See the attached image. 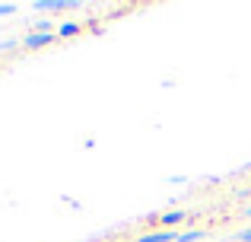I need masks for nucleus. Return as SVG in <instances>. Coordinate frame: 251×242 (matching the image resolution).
<instances>
[{
	"label": "nucleus",
	"instance_id": "obj_1",
	"mask_svg": "<svg viewBox=\"0 0 251 242\" xmlns=\"http://www.w3.org/2000/svg\"><path fill=\"white\" fill-rule=\"evenodd\" d=\"M51 42H57L54 32H29V35L23 38V51H38V48H45V45H51Z\"/></svg>",
	"mask_w": 251,
	"mask_h": 242
},
{
	"label": "nucleus",
	"instance_id": "obj_2",
	"mask_svg": "<svg viewBox=\"0 0 251 242\" xmlns=\"http://www.w3.org/2000/svg\"><path fill=\"white\" fill-rule=\"evenodd\" d=\"M74 0H38L35 10L38 13H64V10H74Z\"/></svg>",
	"mask_w": 251,
	"mask_h": 242
},
{
	"label": "nucleus",
	"instance_id": "obj_3",
	"mask_svg": "<svg viewBox=\"0 0 251 242\" xmlns=\"http://www.w3.org/2000/svg\"><path fill=\"white\" fill-rule=\"evenodd\" d=\"M188 220V214L184 211H169V214H162V217H153L150 223H156V226H169V230H175L178 223H184Z\"/></svg>",
	"mask_w": 251,
	"mask_h": 242
},
{
	"label": "nucleus",
	"instance_id": "obj_4",
	"mask_svg": "<svg viewBox=\"0 0 251 242\" xmlns=\"http://www.w3.org/2000/svg\"><path fill=\"white\" fill-rule=\"evenodd\" d=\"M181 233L178 230H156V233H147V236H137L134 242H178Z\"/></svg>",
	"mask_w": 251,
	"mask_h": 242
},
{
	"label": "nucleus",
	"instance_id": "obj_5",
	"mask_svg": "<svg viewBox=\"0 0 251 242\" xmlns=\"http://www.w3.org/2000/svg\"><path fill=\"white\" fill-rule=\"evenodd\" d=\"M80 29H83V26L76 23V19H67V23H61V26H57V32H54V35H57V38H67V35H80Z\"/></svg>",
	"mask_w": 251,
	"mask_h": 242
},
{
	"label": "nucleus",
	"instance_id": "obj_6",
	"mask_svg": "<svg viewBox=\"0 0 251 242\" xmlns=\"http://www.w3.org/2000/svg\"><path fill=\"white\" fill-rule=\"evenodd\" d=\"M203 236H207L203 230H188V233H181V236H178V242H194V239H203Z\"/></svg>",
	"mask_w": 251,
	"mask_h": 242
},
{
	"label": "nucleus",
	"instance_id": "obj_7",
	"mask_svg": "<svg viewBox=\"0 0 251 242\" xmlns=\"http://www.w3.org/2000/svg\"><path fill=\"white\" fill-rule=\"evenodd\" d=\"M23 48V38H6V42H0V51H16Z\"/></svg>",
	"mask_w": 251,
	"mask_h": 242
},
{
	"label": "nucleus",
	"instance_id": "obj_8",
	"mask_svg": "<svg viewBox=\"0 0 251 242\" xmlns=\"http://www.w3.org/2000/svg\"><path fill=\"white\" fill-rule=\"evenodd\" d=\"M10 13H16V6L13 3H0V16H10Z\"/></svg>",
	"mask_w": 251,
	"mask_h": 242
},
{
	"label": "nucleus",
	"instance_id": "obj_9",
	"mask_svg": "<svg viewBox=\"0 0 251 242\" xmlns=\"http://www.w3.org/2000/svg\"><path fill=\"white\" fill-rule=\"evenodd\" d=\"M239 242H251V226H248V230H242V233H239Z\"/></svg>",
	"mask_w": 251,
	"mask_h": 242
},
{
	"label": "nucleus",
	"instance_id": "obj_10",
	"mask_svg": "<svg viewBox=\"0 0 251 242\" xmlns=\"http://www.w3.org/2000/svg\"><path fill=\"white\" fill-rule=\"evenodd\" d=\"M248 217H251V207H248Z\"/></svg>",
	"mask_w": 251,
	"mask_h": 242
}]
</instances>
